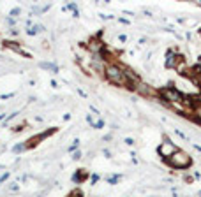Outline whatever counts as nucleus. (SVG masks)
Returning a JSON list of instances; mask_svg holds the SVG:
<instances>
[{"mask_svg": "<svg viewBox=\"0 0 201 197\" xmlns=\"http://www.w3.org/2000/svg\"><path fill=\"white\" fill-rule=\"evenodd\" d=\"M104 76L109 83H113L117 86H131V81L127 79L122 65H118V63H106Z\"/></svg>", "mask_w": 201, "mask_h": 197, "instance_id": "nucleus-1", "label": "nucleus"}, {"mask_svg": "<svg viewBox=\"0 0 201 197\" xmlns=\"http://www.w3.org/2000/svg\"><path fill=\"white\" fill-rule=\"evenodd\" d=\"M171 167H175V169H187V167H191V164H192V159L187 155L185 151H182V150H178L173 157H169L168 160H166Z\"/></svg>", "mask_w": 201, "mask_h": 197, "instance_id": "nucleus-2", "label": "nucleus"}, {"mask_svg": "<svg viewBox=\"0 0 201 197\" xmlns=\"http://www.w3.org/2000/svg\"><path fill=\"white\" fill-rule=\"evenodd\" d=\"M161 95H162V99L166 100V104H182L184 100H185V97L178 92L176 88H173V86H168V88H162L161 90Z\"/></svg>", "mask_w": 201, "mask_h": 197, "instance_id": "nucleus-3", "label": "nucleus"}, {"mask_svg": "<svg viewBox=\"0 0 201 197\" xmlns=\"http://www.w3.org/2000/svg\"><path fill=\"white\" fill-rule=\"evenodd\" d=\"M176 151H178L176 144H175L173 141H169L168 137H166V139H164V143H162V144L159 146V155H161L162 159H166V160H168L169 157H173Z\"/></svg>", "mask_w": 201, "mask_h": 197, "instance_id": "nucleus-4", "label": "nucleus"}, {"mask_svg": "<svg viewBox=\"0 0 201 197\" xmlns=\"http://www.w3.org/2000/svg\"><path fill=\"white\" fill-rule=\"evenodd\" d=\"M184 58L182 56H178L175 51H168V55H166V60H164V65L168 69H176V65L180 63Z\"/></svg>", "mask_w": 201, "mask_h": 197, "instance_id": "nucleus-5", "label": "nucleus"}, {"mask_svg": "<svg viewBox=\"0 0 201 197\" xmlns=\"http://www.w3.org/2000/svg\"><path fill=\"white\" fill-rule=\"evenodd\" d=\"M134 88H136V90H138L140 93L146 95V97H155V92H153V90L150 88L148 84H145V83H141V81H140V83H138L136 86H134Z\"/></svg>", "mask_w": 201, "mask_h": 197, "instance_id": "nucleus-6", "label": "nucleus"}, {"mask_svg": "<svg viewBox=\"0 0 201 197\" xmlns=\"http://www.w3.org/2000/svg\"><path fill=\"white\" fill-rule=\"evenodd\" d=\"M39 67H41V69H46V71H50V72H53V74L58 72V67H57L55 63H51V62H41Z\"/></svg>", "mask_w": 201, "mask_h": 197, "instance_id": "nucleus-7", "label": "nucleus"}, {"mask_svg": "<svg viewBox=\"0 0 201 197\" xmlns=\"http://www.w3.org/2000/svg\"><path fill=\"white\" fill-rule=\"evenodd\" d=\"M4 44H6L7 48H11V49L18 51V53H23V48H21V46H18V42H14V40H6Z\"/></svg>", "mask_w": 201, "mask_h": 197, "instance_id": "nucleus-8", "label": "nucleus"}, {"mask_svg": "<svg viewBox=\"0 0 201 197\" xmlns=\"http://www.w3.org/2000/svg\"><path fill=\"white\" fill-rule=\"evenodd\" d=\"M41 32H44V27H42V25H34L32 28L27 30L28 35H37V34H41Z\"/></svg>", "mask_w": 201, "mask_h": 197, "instance_id": "nucleus-9", "label": "nucleus"}, {"mask_svg": "<svg viewBox=\"0 0 201 197\" xmlns=\"http://www.w3.org/2000/svg\"><path fill=\"white\" fill-rule=\"evenodd\" d=\"M28 146L27 144H23V143H19V144H16L14 148H12V153H21V151H23V150H27Z\"/></svg>", "mask_w": 201, "mask_h": 197, "instance_id": "nucleus-10", "label": "nucleus"}, {"mask_svg": "<svg viewBox=\"0 0 201 197\" xmlns=\"http://www.w3.org/2000/svg\"><path fill=\"white\" fill-rule=\"evenodd\" d=\"M85 178H86V174H85V172H76L74 176H73V180H74L76 183H78V181H83Z\"/></svg>", "mask_w": 201, "mask_h": 197, "instance_id": "nucleus-11", "label": "nucleus"}, {"mask_svg": "<svg viewBox=\"0 0 201 197\" xmlns=\"http://www.w3.org/2000/svg\"><path fill=\"white\" fill-rule=\"evenodd\" d=\"M106 180H108V183H111V185H115V183H117V181L120 180V174H115V176H108Z\"/></svg>", "mask_w": 201, "mask_h": 197, "instance_id": "nucleus-12", "label": "nucleus"}, {"mask_svg": "<svg viewBox=\"0 0 201 197\" xmlns=\"http://www.w3.org/2000/svg\"><path fill=\"white\" fill-rule=\"evenodd\" d=\"M78 146H79V139H74V141H73V144H71L69 148H67V150H69V151H74Z\"/></svg>", "mask_w": 201, "mask_h": 197, "instance_id": "nucleus-13", "label": "nucleus"}, {"mask_svg": "<svg viewBox=\"0 0 201 197\" xmlns=\"http://www.w3.org/2000/svg\"><path fill=\"white\" fill-rule=\"evenodd\" d=\"M67 197H83V194H81V190H74V192H71Z\"/></svg>", "mask_w": 201, "mask_h": 197, "instance_id": "nucleus-14", "label": "nucleus"}, {"mask_svg": "<svg viewBox=\"0 0 201 197\" xmlns=\"http://www.w3.org/2000/svg\"><path fill=\"white\" fill-rule=\"evenodd\" d=\"M9 190H11V192H18V190H19L18 183H11V185H9Z\"/></svg>", "mask_w": 201, "mask_h": 197, "instance_id": "nucleus-15", "label": "nucleus"}, {"mask_svg": "<svg viewBox=\"0 0 201 197\" xmlns=\"http://www.w3.org/2000/svg\"><path fill=\"white\" fill-rule=\"evenodd\" d=\"M19 12H21V9H19V7H16V9H12V11H11V16H18Z\"/></svg>", "mask_w": 201, "mask_h": 197, "instance_id": "nucleus-16", "label": "nucleus"}, {"mask_svg": "<svg viewBox=\"0 0 201 197\" xmlns=\"http://www.w3.org/2000/svg\"><path fill=\"white\" fill-rule=\"evenodd\" d=\"M9 178V172H6V174H2V176H0V183H4L6 180Z\"/></svg>", "mask_w": 201, "mask_h": 197, "instance_id": "nucleus-17", "label": "nucleus"}, {"mask_svg": "<svg viewBox=\"0 0 201 197\" xmlns=\"http://www.w3.org/2000/svg\"><path fill=\"white\" fill-rule=\"evenodd\" d=\"M73 159H74V160H79V159H81V151H76Z\"/></svg>", "mask_w": 201, "mask_h": 197, "instance_id": "nucleus-18", "label": "nucleus"}, {"mask_svg": "<svg viewBox=\"0 0 201 197\" xmlns=\"http://www.w3.org/2000/svg\"><path fill=\"white\" fill-rule=\"evenodd\" d=\"M102 125H104V121H102V120H99V121H97V123H95V125H94V127H95V128H101V127H102Z\"/></svg>", "mask_w": 201, "mask_h": 197, "instance_id": "nucleus-19", "label": "nucleus"}, {"mask_svg": "<svg viewBox=\"0 0 201 197\" xmlns=\"http://www.w3.org/2000/svg\"><path fill=\"white\" fill-rule=\"evenodd\" d=\"M125 144H129V146H132V144H134V141H132L131 137H127V139H125Z\"/></svg>", "mask_w": 201, "mask_h": 197, "instance_id": "nucleus-20", "label": "nucleus"}, {"mask_svg": "<svg viewBox=\"0 0 201 197\" xmlns=\"http://www.w3.org/2000/svg\"><path fill=\"white\" fill-rule=\"evenodd\" d=\"M118 40H120V42H125V40H127V37H125V35H118Z\"/></svg>", "mask_w": 201, "mask_h": 197, "instance_id": "nucleus-21", "label": "nucleus"}, {"mask_svg": "<svg viewBox=\"0 0 201 197\" xmlns=\"http://www.w3.org/2000/svg\"><path fill=\"white\" fill-rule=\"evenodd\" d=\"M97 180H99V176H97V174H94V176H92V183H95Z\"/></svg>", "mask_w": 201, "mask_h": 197, "instance_id": "nucleus-22", "label": "nucleus"}, {"mask_svg": "<svg viewBox=\"0 0 201 197\" xmlns=\"http://www.w3.org/2000/svg\"><path fill=\"white\" fill-rule=\"evenodd\" d=\"M196 4H198V5H199V7H201V0H199V2H196Z\"/></svg>", "mask_w": 201, "mask_h": 197, "instance_id": "nucleus-23", "label": "nucleus"}, {"mask_svg": "<svg viewBox=\"0 0 201 197\" xmlns=\"http://www.w3.org/2000/svg\"><path fill=\"white\" fill-rule=\"evenodd\" d=\"M199 197H201V192H199Z\"/></svg>", "mask_w": 201, "mask_h": 197, "instance_id": "nucleus-24", "label": "nucleus"}]
</instances>
